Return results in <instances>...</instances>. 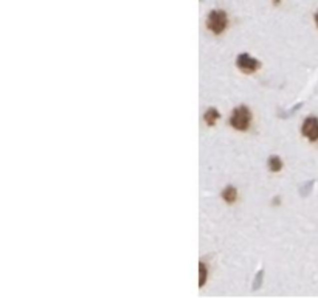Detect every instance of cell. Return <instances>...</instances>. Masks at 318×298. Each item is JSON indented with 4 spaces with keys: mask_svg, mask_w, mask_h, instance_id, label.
I'll return each mask as SVG.
<instances>
[{
    "mask_svg": "<svg viewBox=\"0 0 318 298\" xmlns=\"http://www.w3.org/2000/svg\"><path fill=\"white\" fill-rule=\"evenodd\" d=\"M252 123V112L249 107L241 106L238 109L233 110L231 113V118H230V124L235 127L238 131H247L250 127Z\"/></svg>",
    "mask_w": 318,
    "mask_h": 298,
    "instance_id": "obj_1",
    "label": "cell"
},
{
    "mask_svg": "<svg viewBox=\"0 0 318 298\" xmlns=\"http://www.w3.org/2000/svg\"><path fill=\"white\" fill-rule=\"evenodd\" d=\"M227 23H228V17H227L225 11H221V9L211 11L208 19H207V25L214 34L224 33V30L227 28Z\"/></svg>",
    "mask_w": 318,
    "mask_h": 298,
    "instance_id": "obj_2",
    "label": "cell"
},
{
    "mask_svg": "<svg viewBox=\"0 0 318 298\" xmlns=\"http://www.w3.org/2000/svg\"><path fill=\"white\" fill-rule=\"evenodd\" d=\"M238 67L242 70L244 73H253L256 70L261 67V62L258 59H255L253 56H250L249 53H242L238 56Z\"/></svg>",
    "mask_w": 318,
    "mask_h": 298,
    "instance_id": "obj_3",
    "label": "cell"
},
{
    "mask_svg": "<svg viewBox=\"0 0 318 298\" xmlns=\"http://www.w3.org/2000/svg\"><path fill=\"white\" fill-rule=\"evenodd\" d=\"M301 134L306 138H309L311 141H317L318 140V118L317 117H308L305 120V123H303Z\"/></svg>",
    "mask_w": 318,
    "mask_h": 298,
    "instance_id": "obj_4",
    "label": "cell"
},
{
    "mask_svg": "<svg viewBox=\"0 0 318 298\" xmlns=\"http://www.w3.org/2000/svg\"><path fill=\"white\" fill-rule=\"evenodd\" d=\"M222 197L225 199V201L228 202V204H233L236 199H238V191H236V188H233V187H227L224 191H222Z\"/></svg>",
    "mask_w": 318,
    "mask_h": 298,
    "instance_id": "obj_5",
    "label": "cell"
},
{
    "mask_svg": "<svg viewBox=\"0 0 318 298\" xmlns=\"http://www.w3.org/2000/svg\"><path fill=\"white\" fill-rule=\"evenodd\" d=\"M219 117H221V113H219L218 110H216V109H208L204 118H205V121H207L208 126H214L216 121L219 120Z\"/></svg>",
    "mask_w": 318,
    "mask_h": 298,
    "instance_id": "obj_6",
    "label": "cell"
},
{
    "mask_svg": "<svg viewBox=\"0 0 318 298\" xmlns=\"http://www.w3.org/2000/svg\"><path fill=\"white\" fill-rule=\"evenodd\" d=\"M281 168H283V162L281 159L278 157V155H272V157L269 159V169L272 173H278L281 171Z\"/></svg>",
    "mask_w": 318,
    "mask_h": 298,
    "instance_id": "obj_7",
    "label": "cell"
},
{
    "mask_svg": "<svg viewBox=\"0 0 318 298\" xmlns=\"http://www.w3.org/2000/svg\"><path fill=\"white\" fill-rule=\"evenodd\" d=\"M207 274H208V271H207V266L204 264V263H200L199 264V288H202L205 285V281H207Z\"/></svg>",
    "mask_w": 318,
    "mask_h": 298,
    "instance_id": "obj_8",
    "label": "cell"
},
{
    "mask_svg": "<svg viewBox=\"0 0 318 298\" xmlns=\"http://www.w3.org/2000/svg\"><path fill=\"white\" fill-rule=\"evenodd\" d=\"M312 185H314V182H308L306 185H303V188H300V194L301 196H308V193L312 190Z\"/></svg>",
    "mask_w": 318,
    "mask_h": 298,
    "instance_id": "obj_9",
    "label": "cell"
},
{
    "mask_svg": "<svg viewBox=\"0 0 318 298\" xmlns=\"http://www.w3.org/2000/svg\"><path fill=\"white\" fill-rule=\"evenodd\" d=\"M263 277H264V272H263V271H261V272H258L256 280H255V283H253V288H255V289H258V288H259V285H261V283H263Z\"/></svg>",
    "mask_w": 318,
    "mask_h": 298,
    "instance_id": "obj_10",
    "label": "cell"
},
{
    "mask_svg": "<svg viewBox=\"0 0 318 298\" xmlns=\"http://www.w3.org/2000/svg\"><path fill=\"white\" fill-rule=\"evenodd\" d=\"M315 22H317V25H318V12L315 14Z\"/></svg>",
    "mask_w": 318,
    "mask_h": 298,
    "instance_id": "obj_11",
    "label": "cell"
}]
</instances>
